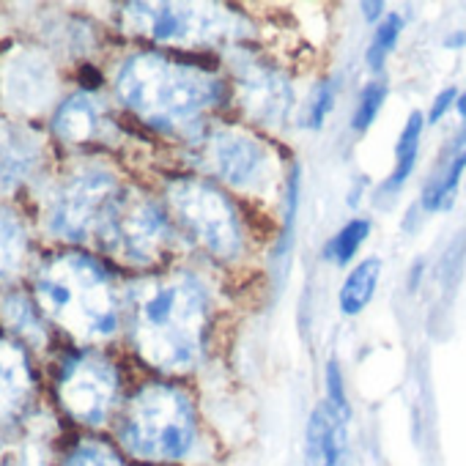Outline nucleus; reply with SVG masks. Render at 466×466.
I'll use <instances>...</instances> for the list:
<instances>
[{
    "mask_svg": "<svg viewBox=\"0 0 466 466\" xmlns=\"http://www.w3.org/2000/svg\"><path fill=\"white\" fill-rule=\"evenodd\" d=\"M129 338L137 357L162 373H187L203 354L208 299L184 272L148 275L127 289Z\"/></svg>",
    "mask_w": 466,
    "mask_h": 466,
    "instance_id": "nucleus-1",
    "label": "nucleus"
},
{
    "mask_svg": "<svg viewBox=\"0 0 466 466\" xmlns=\"http://www.w3.org/2000/svg\"><path fill=\"white\" fill-rule=\"evenodd\" d=\"M118 102L146 127L184 132L225 102V83L200 64L162 53H137L116 75Z\"/></svg>",
    "mask_w": 466,
    "mask_h": 466,
    "instance_id": "nucleus-2",
    "label": "nucleus"
},
{
    "mask_svg": "<svg viewBox=\"0 0 466 466\" xmlns=\"http://www.w3.org/2000/svg\"><path fill=\"white\" fill-rule=\"evenodd\" d=\"M34 299L47 321L80 343H99L121 327V294L113 275L77 250L42 258L34 269Z\"/></svg>",
    "mask_w": 466,
    "mask_h": 466,
    "instance_id": "nucleus-3",
    "label": "nucleus"
},
{
    "mask_svg": "<svg viewBox=\"0 0 466 466\" xmlns=\"http://www.w3.org/2000/svg\"><path fill=\"white\" fill-rule=\"evenodd\" d=\"M121 447L146 463H176L198 441V414L192 398L165 381H148L121 409Z\"/></svg>",
    "mask_w": 466,
    "mask_h": 466,
    "instance_id": "nucleus-4",
    "label": "nucleus"
},
{
    "mask_svg": "<svg viewBox=\"0 0 466 466\" xmlns=\"http://www.w3.org/2000/svg\"><path fill=\"white\" fill-rule=\"evenodd\" d=\"M121 31L162 47L200 50L242 39L248 20L219 4H127Z\"/></svg>",
    "mask_w": 466,
    "mask_h": 466,
    "instance_id": "nucleus-5",
    "label": "nucleus"
},
{
    "mask_svg": "<svg viewBox=\"0 0 466 466\" xmlns=\"http://www.w3.org/2000/svg\"><path fill=\"white\" fill-rule=\"evenodd\" d=\"M121 189L116 173L105 165L72 167L45 192L42 228L69 245L88 242L99 237V228Z\"/></svg>",
    "mask_w": 466,
    "mask_h": 466,
    "instance_id": "nucleus-6",
    "label": "nucleus"
},
{
    "mask_svg": "<svg viewBox=\"0 0 466 466\" xmlns=\"http://www.w3.org/2000/svg\"><path fill=\"white\" fill-rule=\"evenodd\" d=\"M167 206L178 228L217 261L242 256L245 230L230 198L206 178L181 176L165 187Z\"/></svg>",
    "mask_w": 466,
    "mask_h": 466,
    "instance_id": "nucleus-7",
    "label": "nucleus"
},
{
    "mask_svg": "<svg viewBox=\"0 0 466 466\" xmlns=\"http://www.w3.org/2000/svg\"><path fill=\"white\" fill-rule=\"evenodd\" d=\"M96 239L99 248L124 267L151 269L165 261L173 245V228L151 195L135 187H124L110 206Z\"/></svg>",
    "mask_w": 466,
    "mask_h": 466,
    "instance_id": "nucleus-8",
    "label": "nucleus"
},
{
    "mask_svg": "<svg viewBox=\"0 0 466 466\" xmlns=\"http://www.w3.org/2000/svg\"><path fill=\"white\" fill-rule=\"evenodd\" d=\"M200 165L230 189L267 192L278 176V159L261 137L239 127H211L198 140Z\"/></svg>",
    "mask_w": 466,
    "mask_h": 466,
    "instance_id": "nucleus-9",
    "label": "nucleus"
},
{
    "mask_svg": "<svg viewBox=\"0 0 466 466\" xmlns=\"http://www.w3.org/2000/svg\"><path fill=\"white\" fill-rule=\"evenodd\" d=\"M56 398L75 422L99 428L110 420L121 398L118 368L99 351H77L61 362Z\"/></svg>",
    "mask_w": 466,
    "mask_h": 466,
    "instance_id": "nucleus-10",
    "label": "nucleus"
},
{
    "mask_svg": "<svg viewBox=\"0 0 466 466\" xmlns=\"http://www.w3.org/2000/svg\"><path fill=\"white\" fill-rule=\"evenodd\" d=\"M58 96V72L47 53L17 45L0 58V102L15 116H42Z\"/></svg>",
    "mask_w": 466,
    "mask_h": 466,
    "instance_id": "nucleus-11",
    "label": "nucleus"
},
{
    "mask_svg": "<svg viewBox=\"0 0 466 466\" xmlns=\"http://www.w3.org/2000/svg\"><path fill=\"white\" fill-rule=\"evenodd\" d=\"M233 86L245 116L264 127H283L291 107L294 91L283 72L253 56L233 58Z\"/></svg>",
    "mask_w": 466,
    "mask_h": 466,
    "instance_id": "nucleus-12",
    "label": "nucleus"
},
{
    "mask_svg": "<svg viewBox=\"0 0 466 466\" xmlns=\"http://www.w3.org/2000/svg\"><path fill=\"white\" fill-rule=\"evenodd\" d=\"M36 395L39 379L25 346L12 335H0V428L34 414Z\"/></svg>",
    "mask_w": 466,
    "mask_h": 466,
    "instance_id": "nucleus-13",
    "label": "nucleus"
},
{
    "mask_svg": "<svg viewBox=\"0 0 466 466\" xmlns=\"http://www.w3.org/2000/svg\"><path fill=\"white\" fill-rule=\"evenodd\" d=\"M53 135L72 148L110 143L116 137V121L94 91H77L56 107Z\"/></svg>",
    "mask_w": 466,
    "mask_h": 466,
    "instance_id": "nucleus-14",
    "label": "nucleus"
},
{
    "mask_svg": "<svg viewBox=\"0 0 466 466\" xmlns=\"http://www.w3.org/2000/svg\"><path fill=\"white\" fill-rule=\"evenodd\" d=\"M56 422L47 414H28L0 436V466H53Z\"/></svg>",
    "mask_w": 466,
    "mask_h": 466,
    "instance_id": "nucleus-15",
    "label": "nucleus"
},
{
    "mask_svg": "<svg viewBox=\"0 0 466 466\" xmlns=\"http://www.w3.org/2000/svg\"><path fill=\"white\" fill-rule=\"evenodd\" d=\"M42 165V137L25 124L0 121V195H12Z\"/></svg>",
    "mask_w": 466,
    "mask_h": 466,
    "instance_id": "nucleus-16",
    "label": "nucleus"
},
{
    "mask_svg": "<svg viewBox=\"0 0 466 466\" xmlns=\"http://www.w3.org/2000/svg\"><path fill=\"white\" fill-rule=\"evenodd\" d=\"M305 461L308 466H346V420L327 403H319L308 420Z\"/></svg>",
    "mask_w": 466,
    "mask_h": 466,
    "instance_id": "nucleus-17",
    "label": "nucleus"
},
{
    "mask_svg": "<svg viewBox=\"0 0 466 466\" xmlns=\"http://www.w3.org/2000/svg\"><path fill=\"white\" fill-rule=\"evenodd\" d=\"M0 324H4L9 335L20 340L23 346L28 343L34 349H45L50 343L47 319L39 310L36 299L25 294L23 289H15V286L0 289Z\"/></svg>",
    "mask_w": 466,
    "mask_h": 466,
    "instance_id": "nucleus-18",
    "label": "nucleus"
},
{
    "mask_svg": "<svg viewBox=\"0 0 466 466\" xmlns=\"http://www.w3.org/2000/svg\"><path fill=\"white\" fill-rule=\"evenodd\" d=\"M463 170H466V127L455 135V140L444 148L439 165L433 167V176L428 178L425 192H422V206L428 211L447 208L455 198Z\"/></svg>",
    "mask_w": 466,
    "mask_h": 466,
    "instance_id": "nucleus-19",
    "label": "nucleus"
},
{
    "mask_svg": "<svg viewBox=\"0 0 466 466\" xmlns=\"http://www.w3.org/2000/svg\"><path fill=\"white\" fill-rule=\"evenodd\" d=\"M28 253H31V237L23 217L12 206L0 203V283L12 280L23 272Z\"/></svg>",
    "mask_w": 466,
    "mask_h": 466,
    "instance_id": "nucleus-20",
    "label": "nucleus"
},
{
    "mask_svg": "<svg viewBox=\"0 0 466 466\" xmlns=\"http://www.w3.org/2000/svg\"><path fill=\"white\" fill-rule=\"evenodd\" d=\"M379 275H381V261L379 258H365L362 264L354 267V272L346 278V283L340 289V310L346 316H357V313H362L368 308V302L376 294Z\"/></svg>",
    "mask_w": 466,
    "mask_h": 466,
    "instance_id": "nucleus-21",
    "label": "nucleus"
},
{
    "mask_svg": "<svg viewBox=\"0 0 466 466\" xmlns=\"http://www.w3.org/2000/svg\"><path fill=\"white\" fill-rule=\"evenodd\" d=\"M422 116L411 113L398 143H395V167L390 173V178L384 181V192H395L398 187H403V181L411 176L417 154H420V137H422Z\"/></svg>",
    "mask_w": 466,
    "mask_h": 466,
    "instance_id": "nucleus-22",
    "label": "nucleus"
},
{
    "mask_svg": "<svg viewBox=\"0 0 466 466\" xmlns=\"http://www.w3.org/2000/svg\"><path fill=\"white\" fill-rule=\"evenodd\" d=\"M61 466H127L124 455L102 439H80L61 461Z\"/></svg>",
    "mask_w": 466,
    "mask_h": 466,
    "instance_id": "nucleus-23",
    "label": "nucleus"
},
{
    "mask_svg": "<svg viewBox=\"0 0 466 466\" xmlns=\"http://www.w3.org/2000/svg\"><path fill=\"white\" fill-rule=\"evenodd\" d=\"M368 233H370L368 219H351L349 225H343L335 233V239L327 245V258L335 261V264H349L360 253V248L365 245Z\"/></svg>",
    "mask_w": 466,
    "mask_h": 466,
    "instance_id": "nucleus-24",
    "label": "nucleus"
},
{
    "mask_svg": "<svg viewBox=\"0 0 466 466\" xmlns=\"http://www.w3.org/2000/svg\"><path fill=\"white\" fill-rule=\"evenodd\" d=\"M400 28H403V17H400V15H387V17L379 23L376 34H373V39H370L368 56H365L370 69H376V72H379V69L384 66L387 56H390V53H392V47L398 45Z\"/></svg>",
    "mask_w": 466,
    "mask_h": 466,
    "instance_id": "nucleus-25",
    "label": "nucleus"
},
{
    "mask_svg": "<svg viewBox=\"0 0 466 466\" xmlns=\"http://www.w3.org/2000/svg\"><path fill=\"white\" fill-rule=\"evenodd\" d=\"M384 99H387V83H384V80L368 83V86L362 88L360 102H357V110H354V116H351V127L360 129V132L368 129V127L376 121V116H379Z\"/></svg>",
    "mask_w": 466,
    "mask_h": 466,
    "instance_id": "nucleus-26",
    "label": "nucleus"
},
{
    "mask_svg": "<svg viewBox=\"0 0 466 466\" xmlns=\"http://www.w3.org/2000/svg\"><path fill=\"white\" fill-rule=\"evenodd\" d=\"M327 406L335 409L346 422L351 417L349 411V398H346V390H343V376H340V368L335 360L327 362Z\"/></svg>",
    "mask_w": 466,
    "mask_h": 466,
    "instance_id": "nucleus-27",
    "label": "nucleus"
},
{
    "mask_svg": "<svg viewBox=\"0 0 466 466\" xmlns=\"http://www.w3.org/2000/svg\"><path fill=\"white\" fill-rule=\"evenodd\" d=\"M332 105H335V83H332V80H324V83L316 88L313 99H310V107H308V127L319 129V127L327 121V116L332 113Z\"/></svg>",
    "mask_w": 466,
    "mask_h": 466,
    "instance_id": "nucleus-28",
    "label": "nucleus"
},
{
    "mask_svg": "<svg viewBox=\"0 0 466 466\" xmlns=\"http://www.w3.org/2000/svg\"><path fill=\"white\" fill-rule=\"evenodd\" d=\"M455 99H458L455 88H444V91L433 99V107H431V116H428V118H431V124H436V121H439V118L452 107V102H455Z\"/></svg>",
    "mask_w": 466,
    "mask_h": 466,
    "instance_id": "nucleus-29",
    "label": "nucleus"
},
{
    "mask_svg": "<svg viewBox=\"0 0 466 466\" xmlns=\"http://www.w3.org/2000/svg\"><path fill=\"white\" fill-rule=\"evenodd\" d=\"M362 9L368 12V15H365L368 20H376V17H381V9H384V6H381V4H362Z\"/></svg>",
    "mask_w": 466,
    "mask_h": 466,
    "instance_id": "nucleus-30",
    "label": "nucleus"
},
{
    "mask_svg": "<svg viewBox=\"0 0 466 466\" xmlns=\"http://www.w3.org/2000/svg\"><path fill=\"white\" fill-rule=\"evenodd\" d=\"M455 105H458V113L466 118V94H463V96H458V102H455Z\"/></svg>",
    "mask_w": 466,
    "mask_h": 466,
    "instance_id": "nucleus-31",
    "label": "nucleus"
}]
</instances>
